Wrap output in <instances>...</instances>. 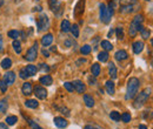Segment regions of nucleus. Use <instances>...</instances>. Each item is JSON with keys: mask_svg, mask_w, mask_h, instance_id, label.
I'll list each match as a JSON object with an SVG mask.
<instances>
[{"mask_svg": "<svg viewBox=\"0 0 153 129\" xmlns=\"http://www.w3.org/2000/svg\"><path fill=\"white\" fill-rule=\"evenodd\" d=\"M54 125L57 126L58 128H66L67 127V125H68V122L64 119V117H61V116H57V117H54Z\"/></svg>", "mask_w": 153, "mask_h": 129, "instance_id": "f8f14e48", "label": "nucleus"}, {"mask_svg": "<svg viewBox=\"0 0 153 129\" xmlns=\"http://www.w3.org/2000/svg\"><path fill=\"white\" fill-rule=\"evenodd\" d=\"M48 5H50V8L54 12V14L57 17L61 15V13H62V6L59 2V0H48Z\"/></svg>", "mask_w": 153, "mask_h": 129, "instance_id": "423d86ee", "label": "nucleus"}, {"mask_svg": "<svg viewBox=\"0 0 153 129\" xmlns=\"http://www.w3.org/2000/svg\"><path fill=\"white\" fill-rule=\"evenodd\" d=\"M86 62V59H79V60H76V65H79V63H85Z\"/></svg>", "mask_w": 153, "mask_h": 129, "instance_id": "de8ad7c7", "label": "nucleus"}, {"mask_svg": "<svg viewBox=\"0 0 153 129\" xmlns=\"http://www.w3.org/2000/svg\"><path fill=\"white\" fill-rule=\"evenodd\" d=\"M12 46H13V49L16 51V53H18V54L21 53V43H20V41L14 40L13 43H12Z\"/></svg>", "mask_w": 153, "mask_h": 129, "instance_id": "f704fd0d", "label": "nucleus"}, {"mask_svg": "<svg viewBox=\"0 0 153 129\" xmlns=\"http://www.w3.org/2000/svg\"><path fill=\"white\" fill-rule=\"evenodd\" d=\"M70 31L72 32V34H73L74 38L79 37V27H78V25H71V29Z\"/></svg>", "mask_w": 153, "mask_h": 129, "instance_id": "58836bf2", "label": "nucleus"}, {"mask_svg": "<svg viewBox=\"0 0 153 129\" xmlns=\"http://www.w3.org/2000/svg\"><path fill=\"white\" fill-rule=\"evenodd\" d=\"M4 5V0H0V7Z\"/></svg>", "mask_w": 153, "mask_h": 129, "instance_id": "4d7b16f0", "label": "nucleus"}, {"mask_svg": "<svg viewBox=\"0 0 153 129\" xmlns=\"http://www.w3.org/2000/svg\"><path fill=\"white\" fill-rule=\"evenodd\" d=\"M139 32L141 33V37H143V39H149V38H150V35H151L150 29L144 28V26H143V25L139 27Z\"/></svg>", "mask_w": 153, "mask_h": 129, "instance_id": "a878e982", "label": "nucleus"}, {"mask_svg": "<svg viewBox=\"0 0 153 129\" xmlns=\"http://www.w3.org/2000/svg\"><path fill=\"white\" fill-rule=\"evenodd\" d=\"M151 45L153 46V39H151Z\"/></svg>", "mask_w": 153, "mask_h": 129, "instance_id": "bf43d9fd", "label": "nucleus"}, {"mask_svg": "<svg viewBox=\"0 0 153 129\" xmlns=\"http://www.w3.org/2000/svg\"><path fill=\"white\" fill-rule=\"evenodd\" d=\"M57 108L60 111V113H62L65 116H70V115H71L70 109H68V108H66V107H64V106H61V107H57Z\"/></svg>", "mask_w": 153, "mask_h": 129, "instance_id": "ea45409f", "label": "nucleus"}, {"mask_svg": "<svg viewBox=\"0 0 153 129\" xmlns=\"http://www.w3.org/2000/svg\"><path fill=\"white\" fill-rule=\"evenodd\" d=\"M11 66H12V60H11V59L5 57V59L1 61V67H2L4 69H10Z\"/></svg>", "mask_w": 153, "mask_h": 129, "instance_id": "c85d7f7f", "label": "nucleus"}, {"mask_svg": "<svg viewBox=\"0 0 153 129\" xmlns=\"http://www.w3.org/2000/svg\"><path fill=\"white\" fill-rule=\"evenodd\" d=\"M2 46H4V43H2V37H1V33H0V52L2 51Z\"/></svg>", "mask_w": 153, "mask_h": 129, "instance_id": "09e8293b", "label": "nucleus"}, {"mask_svg": "<svg viewBox=\"0 0 153 129\" xmlns=\"http://www.w3.org/2000/svg\"><path fill=\"white\" fill-rule=\"evenodd\" d=\"M0 129H8L6 123H0Z\"/></svg>", "mask_w": 153, "mask_h": 129, "instance_id": "8fccbe9b", "label": "nucleus"}, {"mask_svg": "<svg viewBox=\"0 0 153 129\" xmlns=\"http://www.w3.org/2000/svg\"><path fill=\"white\" fill-rule=\"evenodd\" d=\"M115 35L118 38V40H123L124 39V29H123V27H117L115 28Z\"/></svg>", "mask_w": 153, "mask_h": 129, "instance_id": "e433bc0d", "label": "nucleus"}, {"mask_svg": "<svg viewBox=\"0 0 153 129\" xmlns=\"http://www.w3.org/2000/svg\"><path fill=\"white\" fill-rule=\"evenodd\" d=\"M88 83H90V85H92V86H93V85H96L97 83L96 76H93V75H92V76H88Z\"/></svg>", "mask_w": 153, "mask_h": 129, "instance_id": "a18cd8bd", "label": "nucleus"}, {"mask_svg": "<svg viewBox=\"0 0 153 129\" xmlns=\"http://www.w3.org/2000/svg\"><path fill=\"white\" fill-rule=\"evenodd\" d=\"M112 34H113V31L111 29V31H110V33H108V38H112Z\"/></svg>", "mask_w": 153, "mask_h": 129, "instance_id": "6e6d98bb", "label": "nucleus"}, {"mask_svg": "<svg viewBox=\"0 0 153 129\" xmlns=\"http://www.w3.org/2000/svg\"><path fill=\"white\" fill-rule=\"evenodd\" d=\"M20 1H21V0H16V2H20Z\"/></svg>", "mask_w": 153, "mask_h": 129, "instance_id": "052dcab7", "label": "nucleus"}, {"mask_svg": "<svg viewBox=\"0 0 153 129\" xmlns=\"http://www.w3.org/2000/svg\"><path fill=\"white\" fill-rule=\"evenodd\" d=\"M120 6H126V5H135L138 4V0H119Z\"/></svg>", "mask_w": 153, "mask_h": 129, "instance_id": "4c0bfd02", "label": "nucleus"}, {"mask_svg": "<svg viewBox=\"0 0 153 129\" xmlns=\"http://www.w3.org/2000/svg\"><path fill=\"white\" fill-rule=\"evenodd\" d=\"M108 52H106V51H102V52H100L99 54H98V60L100 61V62H106L107 60H108Z\"/></svg>", "mask_w": 153, "mask_h": 129, "instance_id": "bb28decb", "label": "nucleus"}, {"mask_svg": "<svg viewBox=\"0 0 153 129\" xmlns=\"http://www.w3.org/2000/svg\"><path fill=\"white\" fill-rule=\"evenodd\" d=\"M33 129H42V128H40V127H39V126H37V127H36V128H33Z\"/></svg>", "mask_w": 153, "mask_h": 129, "instance_id": "13d9d810", "label": "nucleus"}, {"mask_svg": "<svg viewBox=\"0 0 153 129\" xmlns=\"http://www.w3.org/2000/svg\"><path fill=\"white\" fill-rule=\"evenodd\" d=\"M140 7L139 4H135V5H126V6H120L119 8V12L120 13H124V14H128V13H133L135 11H138Z\"/></svg>", "mask_w": 153, "mask_h": 129, "instance_id": "6e6552de", "label": "nucleus"}, {"mask_svg": "<svg viewBox=\"0 0 153 129\" xmlns=\"http://www.w3.org/2000/svg\"><path fill=\"white\" fill-rule=\"evenodd\" d=\"M152 66H153V60H152Z\"/></svg>", "mask_w": 153, "mask_h": 129, "instance_id": "e2e57ef3", "label": "nucleus"}, {"mask_svg": "<svg viewBox=\"0 0 153 129\" xmlns=\"http://www.w3.org/2000/svg\"><path fill=\"white\" fill-rule=\"evenodd\" d=\"M60 29H61V32H64V33L70 32V29H71V24H70V21H68V20H62V21H61V25H60Z\"/></svg>", "mask_w": 153, "mask_h": 129, "instance_id": "5701e85b", "label": "nucleus"}, {"mask_svg": "<svg viewBox=\"0 0 153 129\" xmlns=\"http://www.w3.org/2000/svg\"><path fill=\"white\" fill-rule=\"evenodd\" d=\"M85 4H86V0H78L76 7H74V11H73V14H74L76 18H80V17L84 14Z\"/></svg>", "mask_w": 153, "mask_h": 129, "instance_id": "0eeeda50", "label": "nucleus"}, {"mask_svg": "<svg viewBox=\"0 0 153 129\" xmlns=\"http://www.w3.org/2000/svg\"><path fill=\"white\" fill-rule=\"evenodd\" d=\"M33 93L39 100H45L47 97V91L42 86H36L33 89Z\"/></svg>", "mask_w": 153, "mask_h": 129, "instance_id": "1a4fd4ad", "label": "nucleus"}, {"mask_svg": "<svg viewBox=\"0 0 153 129\" xmlns=\"http://www.w3.org/2000/svg\"><path fill=\"white\" fill-rule=\"evenodd\" d=\"M72 43H73V42H72L71 40H66V41H65V46H66V47H71Z\"/></svg>", "mask_w": 153, "mask_h": 129, "instance_id": "49530a36", "label": "nucleus"}, {"mask_svg": "<svg viewBox=\"0 0 153 129\" xmlns=\"http://www.w3.org/2000/svg\"><path fill=\"white\" fill-rule=\"evenodd\" d=\"M143 22H144V17L143 15H135L133 20H132V22H131V25H133L134 27H137L138 32H139V27L143 25Z\"/></svg>", "mask_w": 153, "mask_h": 129, "instance_id": "a211bd4d", "label": "nucleus"}, {"mask_svg": "<svg viewBox=\"0 0 153 129\" xmlns=\"http://www.w3.org/2000/svg\"><path fill=\"white\" fill-rule=\"evenodd\" d=\"M4 81L8 86L13 85L14 81H16V74H14V72H7V73H5V75H4Z\"/></svg>", "mask_w": 153, "mask_h": 129, "instance_id": "9b49d317", "label": "nucleus"}, {"mask_svg": "<svg viewBox=\"0 0 153 129\" xmlns=\"http://www.w3.org/2000/svg\"><path fill=\"white\" fill-rule=\"evenodd\" d=\"M36 11H41V7H40V6H38V7H34V8H33V12H36Z\"/></svg>", "mask_w": 153, "mask_h": 129, "instance_id": "864d4df0", "label": "nucleus"}, {"mask_svg": "<svg viewBox=\"0 0 153 129\" xmlns=\"http://www.w3.org/2000/svg\"><path fill=\"white\" fill-rule=\"evenodd\" d=\"M132 48H133L134 54H140L144 51V42L143 41H135L132 45Z\"/></svg>", "mask_w": 153, "mask_h": 129, "instance_id": "ddd939ff", "label": "nucleus"}, {"mask_svg": "<svg viewBox=\"0 0 153 129\" xmlns=\"http://www.w3.org/2000/svg\"><path fill=\"white\" fill-rule=\"evenodd\" d=\"M42 54H44V56H46V57H48V56H50V53H48L47 51H45V49L42 51Z\"/></svg>", "mask_w": 153, "mask_h": 129, "instance_id": "603ef678", "label": "nucleus"}, {"mask_svg": "<svg viewBox=\"0 0 153 129\" xmlns=\"http://www.w3.org/2000/svg\"><path fill=\"white\" fill-rule=\"evenodd\" d=\"M52 42H53V35H52L51 33H47L46 35H44L42 39H41V45H42L44 47L50 46Z\"/></svg>", "mask_w": 153, "mask_h": 129, "instance_id": "2eb2a0df", "label": "nucleus"}, {"mask_svg": "<svg viewBox=\"0 0 153 129\" xmlns=\"http://www.w3.org/2000/svg\"><path fill=\"white\" fill-rule=\"evenodd\" d=\"M91 72H92V75L93 76H99V74H100V65L99 63H93L92 65V67H91Z\"/></svg>", "mask_w": 153, "mask_h": 129, "instance_id": "cd10ccee", "label": "nucleus"}, {"mask_svg": "<svg viewBox=\"0 0 153 129\" xmlns=\"http://www.w3.org/2000/svg\"><path fill=\"white\" fill-rule=\"evenodd\" d=\"M146 1H151V0H146Z\"/></svg>", "mask_w": 153, "mask_h": 129, "instance_id": "680f3d73", "label": "nucleus"}, {"mask_svg": "<svg viewBox=\"0 0 153 129\" xmlns=\"http://www.w3.org/2000/svg\"><path fill=\"white\" fill-rule=\"evenodd\" d=\"M21 92L25 96H30L32 93H33V89H32V85L30 82H25L21 87Z\"/></svg>", "mask_w": 153, "mask_h": 129, "instance_id": "4468645a", "label": "nucleus"}, {"mask_svg": "<svg viewBox=\"0 0 153 129\" xmlns=\"http://www.w3.org/2000/svg\"><path fill=\"white\" fill-rule=\"evenodd\" d=\"M91 51H92V48H91L90 45H84V46L80 48V53H81L82 55H87V54H90Z\"/></svg>", "mask_w": 153, "mask_h": 129, "instance_id": "2f4dec72", "label": "nucleus"}, {"mask_svg": "<svg viewBox=\"0 0 153 129\" xmlns=\"http://www.w3.org/2000/svg\"><path fill=\"white\" fill-rule=\"evenodd\" d=\"M39 81H40V83L42 86H51L53 83V79H52L51 75H44V76H41L39 79Z\"/></svg>", "mask_w": 153, "mask_h": 129, "instance_id": "f3484780", "label": "nucleus"}, {"mask_svg": "<svg viewBox=\"0 0 153 129\" xmlns=\"http://www.w3.org/2000/svg\"><path fill=\"white\" fill-rule=\"evenodd\" d=\"M100 45H101L102 49H104V51H106V52H110V51H112V48H113L112 43H111L108 40H102Z\"/></svg>", "mask_w": 153, "mask_h": 129, "instance_id": "393cba45", "label": "nucleus"}, {"mask_svg": "<svg viewBox=\"0 0 153 129\" xmlns=\"http://www.w3.org/2000/svg\"><path fill=\"white\" fill-rule=\"evenodd\" d=\"M25 106L27 108H31V109H36L39 107V102L37 100H33V99H30V100H26L25 101Z\"/></svg>", "mask_w": 153, "mask_h": 129, "instance_id": "412c9836", "label": "nucleus"}, {"mask_svg": "<svg viewBox=\"0 0 153 129\" xmlns=\"http://www.w3.org/2000/svg\"><path fill=\"white\" fill-rule=\"evenodd\" d=\"M114 57H115V60H117V61H124V60H126V59L128 57V54H127V52H126V51L120 49V51L115 52Z\"/></svg>", "mask_w": 153, "mask_h": 129, "instance_id": "dca6fc26", "label": "nucleus"}, {"mask_svg": "<svg viewBox=\"0 0 153 129\" xmlns=\"http://www.w3.org/2000/svg\"><path fill=\"white\" fill-rule=\"evenodd\" d=\"M84 102H85V105L88 107V108H92L93 106H94V99L91 96V95H84Z\"/></svg>", "mask_w": 153, "mask_h": 129, "instance_id": "b1692460", "label": "nucleus"}, {"mask_svg": "<svg viewBox=\"0 0 153 129\" xmlns=\"http://www.w3.org/2000/svg\"><path fill=\"white\" fill-rule=\"evenodd\" d=\"M64 87L66 88V91H68L70 93L74 92V87H73V83L72 82H65L64 83Z\"/></svg>", "mask_w": 153, "mask_h": 129, "instance_id": "a19ab883", "label": "nucleus"}, {"mask_svg": "<svg viewBox=\"0 0 153 129\" xmlns=\"http://www.w3.org/2000/svg\"><path fill=\"white\" fill-rule=\"evenodd\" d=\"M105 88H106V92L108 93L110 95H113V94H114V92H115L114 82H113L112 80L106 81V83H105Z\"/></svg>", "mask_w": 153, "mask_h": 129, "instance_id": "aec40b11", "label": "nucleus"}, {"mask_svg": "<svg viewBox=\"0 0 153 129\" xmlns=\"http://www.w3.org/2000/svg\"><path fill=\"white\" fill-rule=\"evenodd\" d=\"M100 20H101V22H104V24H108L110 21H111V18H112V15H113V13H114V10L113 8H110V7H106V5L105 4H100Z\"/></svg>", "mask_w": 153, "mask_h": 129, "instance_id": "7ed1b4c3", "label": "nucleus"}, {"mask_svg": "<svg viewBox=\"0 0 153 129\" xmlns=\"http://www.w3.org/2000/svg\"><path fill=\"white\" fill-rule=\"evenodd\" d=\"M38 56V42H34V45L27 51V53L25 54V60L33 62Z\"/></svg>", "mask_w": 153, "mask_h": 129, "instance_id": "39448f33", "label": "nucleus"}, {"mask_svg": "<svg viewBox=\"0 0 153 129\" xmlns=\"http://www.w3.org/2000/svg\"><path fill=\"white\" fill-rule=\"evenodd\" d=\"M108 74L112 77V80L117 79V67H115V65L113 62H110L108 63Z\"/></svg>", "mask_w": 153, "mask_h": 129, "instance_id": "4be33fe9", "label": "nucleus"}, {"mask_svg": "<svg viewBox=\"0 0 153 129\" xmlns=\"http://www.w3.org/2000/svg\"><path fill=\"white\" fill-rule=\"evenodd\" d=\"M139 80L137 77H131L127 82V87H126V95H125V99L126 100H132L135 97V95L138 94L139 91Z\"/></svg>", "mask_w": 153, "mask_h": 129, "instance_id": "f257e3e1", "label": "nucleus"}, {"mask_svg": "<svg viewBox=\"0 0 153 129\" xmlns=\"http://www.w3.org/2000/svg\"><path fill=\"white\" fill-rule=\"evenodd\" d=\"M39 69L40 71H44V72H48L50 71V68H48V66L46 65V63H39Z\"/></svg>", "mask_w": 153, "mask_h": 129, "instance_id": "37998d69", "label": "nucleus"}, {"mask_svg": "<svg viewBox=\"0 0 153 129\" xmlns=\"http://www.w3.org/2000/svg\"><path fill=\"white\" fill-rule=\"evenodd\" d=\"M84 129H96V127H93V126H91V125H87V126H85Z\"/></svg>", "mask_w": 153, "mask_h": 129, "instance_id": "3c124183", "label": "nucleus"}, {"mask_svg": "<svg viewBox=\"0 0 153 129\" xmlns=\"http://www.w3.org/2000/svg\"><path fill=\"white\" fill-rule=\"evenodd\" d=\"M18 121V117L14 116V115H11V116H7L6 117V125L7 126H14Z\"/></svg>", "mask_w": 153, "mask_h": 129, "instance_id": "c756f323", "label": "nucleus"}, {"mask_svg": "<svg viewBox=\"0 0 153 129\" xmlns=\"http://www.w3.org/2000/svg\"><path fill=\"white\" fill-rule=\"evenodd\" d=\"M7 108H8V102H7V100H6V99L0 100V113H6Z\"/></svg>", "mask_w": 153, "mask_h": 129, "instance_id": "7c9ffc66", "label": "nucleus"}, {"mask_svg": "<svg viewBox=\"0 0 153 129\" xmlns=\"http://www.w3.org/2000/svg\"><path fill=\"white\" fill-rule=\"evenodd\" d=\"M19 32L18 31H16V29H11V31H8V33H7V37L11 38V39H13V40H17L18 38H19Z\"/></svg>", "mask_w": 153, "mask_h": 129, "instance_id": "72a5a7b5", "label": "nucleus"}, {"mask_svg": "<svg viewBox=\"0 0 153 129\" xmlns=\"http://www.w3.org/2000/svg\"><path fill=\"white\" fill-rule=\"evenodd\" d=\"M138 129H147V127H146L145 125H140V126H139V128H138Z\"/></svg>", "mask_w": 153, "mask_h": 129, "instance_id": "5fc2aeb1", "label": "nucleus"}, {"mask_svg": "<svg viewBox=\"0 0 153 129\" xmlns=\"http://www.w3.org/2000/svg\"><path fill=\"white\" fill-rule=\"evenodd\" d=\"M110 117H111L113 121H115V122H119V121H120V114H119V111H111V113H110Z\"/></svg>", "mask_w": 153, "mask_h": 129, "instance_id": "c9c22d12", "label": "nucleus"}, {"mask_svg": "<svg viewBox=\"0 0 153 129\" xmlns=\"http://www.w3.org/2000/svg\"><path fill=\"white\" fill-rule=\"evenodd\" d=\"M37 25H38L39 32H45L50 28V19L46 14H40L37 20Z\"/></svg>", "mask_w": 153, "mask_h": 129, "instance_id": "20e7f679", "label": "nucleus"}, {"mask_svg": "<svg viewBox=\"0 0 153 129\" xmlns=\"http://www.w3.org/2000/svg\"><path fill=\"white\" fill-rule=\"evenodd\" d=\"M7 87H8V85L2 80V81H0V91L2 93H5L7 91Z\"/></svg>", "mask_w": 153, "mask_h": 129, "instance_id": "79ce46f5", "label": "nucleus"}, {"mask_svg": "<svg viewBox=\"0 0 153 129\" xmlns=\"http://www.w3.org/2000/svg\"><path fill=\"white\" fill-rule=\"evenodd\" d=\"M25 71H26V73H27L28 76H33V75H36V74L38 73V67L34 66V65H27L25 67Z\"/></svg>", "mask_w": 153, "mask_h": 129, "instance_id": "6ab92c4d", "label": "nucleus"}, {"mask_svg": "<svg viewBox=\"0 0 153 129\" xmlns=\"http://www.w3.org/2000/svg\"><path fill=\"white\" fill-rule=\"evenodd\" d=\"M19 76L21 79H27L28 77V75L26 73V71H25V68H22V69H20V73H19Z\"/></svg>", "mask_w": 153, "mask_h": 129, "instance_id": "c03bdc74", "label": "nucleus"}, {"mask_svg": "<svg viewBox=\"0 0 153 129\" xmlns=\"http://www.w3.org/2000/svg\"><path fill=\"white\" fill-rule=\"evenodd\" d=\"M131 119H132V116H131L130 113H124V114L120 115V120H121L123 122H125V123L131 122Z\"/></svg>", "mask_w": 153, "mask_h": 129, "instance_id": "473e14b6", "label": "nucleus"}, {"mask_svg": "<svg viewBox=\"0 0 153 129\" xmlns=\"http://www.w3.org/2000/svg\"><path fill=\"white\" fill-rule=\"evenodd\" d=\"M72 83H73L74 91H76V93H79V94L85 93V91H86V86H85V83H84L82 81H80V80H74Z\"/></svg>", "mask_w": 153, "mask_h": 129, "instance_id": "9d476101", "label": "nucleus"}, {"mask_svg": "<svg viewBox=\"0 0 153 129\" xmlns=\"http://www.w3.org/2000/svg\"><path fill=\"white\" fill-rule=\"evenodd\" d=\"M151 92H152L151 88H146V89H144L143 92L139 93L138 95H135V99H134V102H133L134 108H137V109L141 108V107L147 102V100H149V97H150V95H151Z\"/></svg>", "mask_w": 153, "mask_h": 129, "instance_id": "f03ea898", "label": "nucleus"}]
</instances>
